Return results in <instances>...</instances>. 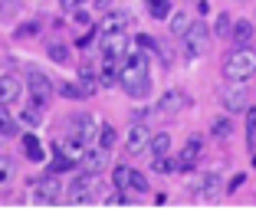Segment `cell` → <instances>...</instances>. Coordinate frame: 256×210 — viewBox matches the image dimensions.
<instances>
[{
    "instance_id": "cell-30",
    "label": "cell",
    "mask_w": 256,
    "mask_h": 210,
    "mask_svg": "<svg viewBox=\"0 0 256 210\" xmlns=\"http://www.w3.org/2000/svg\"><path fill=\"white\" fill-rule=\"evenodd\" d=\"M50 60L60 62V66H69V50L62 43H53V46H50Z\"/></svg>"
},
{
    "instance_id": "cell-9",
    "label": "cell",
    "mask_w": 256,
    "mask_h": 210,
    "mask_svg": "<svg viewBox=\"0 0 256 210\" xmlns=\"http://www.w3.org/2000/svg\"><path fill=\"white\" fill-rule=\"evenodd\" d=\"M79 168L89 174H102L108 168V151L106 148H86L82 158H79Z\"/></svg>"
},
{
    "instance_id": "cell-11",
    "label": "cell",
    "mask_w": 256,
    "mask_h": 210,
    "mask_svg": "<svg viewBox=\"0 0 256 210\" xmlns=\"http://www.w3.org/2000/svg\"><path fill=\"white\" fill-rule=\"evenodd\" d=\"M132 14L128 10H108V14H102V20H98L96 30L98 33H112V30H125V26H132Z\"/></svg>"
},
{
    "instance_id": "cell-37",
    "label": "cell",
    "mask_w": 256,
    "mask_h": 210,
    "mask_svg": "<svg viewBox=\"0 0 256 210\" xmlns=\"http://www.w3.org/2000/svg\"><path fill=\"white\" fill-rule=\"evenodd\" d=\"M135 43L142 46V50H158V43H154V40H151L148 33H138V36H135Z\"/></svg>"
},
{
    "instance_id": "cell-28",
    "label": "cell",
    "mask_w": 256,
    "mask_h": 210,
    "mask_svg": "<svg viewBox=\"0 0 256 210\" xmlns=\"http://www.w3.org/2000/svg\"><path fill=\"white\" fill-rule=\"evenodd\" d=\"M20 122L26 128H36L40 122H43V108H36V105L30 102V108H23V112H20Z\"/></svg>"
},
{
    "instance_id": "cell-1",
    "label": "cell",
    "mask_w": 256,
    "mask_h": 210,
    "mask_svg": "<svg viewBox=\"0 0 256 210\" xmlns=\"http://www.w3.org/2000/svg\"><path fill=\"white\" fill-rule=\"evenodd\" d=\"M118 86L128 92L132 98H144L151 92V72H148V52H135L128 50L122 56L118 66Z\"/></svg>"
},
{
    "instance_id": "cell-31",
    "label": "cell",
    "mask_w": 256,
    "mask_h": 210,
    "mask_svg": "<svg viewBox=\"0 0 256 210\" xmlns=\"http://www.w3.org/2000/svg\"><path fill=\"white\" fill-rule=\"evenodd\" d=\"M188 30V14H171V33H178V36H181V33Z\"/></svg>"
},
{
    "instance_id": "cell-22",
    "label": "cell",
    "mask_w": 256,
    "mask_h": 210,
    "mask_svg": "<svg viewBox=\"0 0 256 210\" xmlns=\"http://www.w3.org/2000/svg\"><path fill=\"white\" fill-rule=\"evenodd\" d=\"M125 188H132L135 194H148V178H144L142 171H135V168H128V180Z\"/></svg>"
},
{
    "instance_id": "cell-7",
    "label": "cell",
    "mask_w": 256,
    "mask_h": 210,
    "mask_svg": "<svg viewBox=\"0 0 256 210\" xmlns=\"http://www.w3.org/2000/svg\"><path fill=\"white\" fill-rule=\"evenodd\" d=\"M33 184H36V204H60L62 200V188L66 184H60L56 174H46L43 180H33Z\"/></svg>"
},
{
    "instance_id": "cell-34",
    "label": "cell",
    "mask_w": 256,
    "mask_h": 210,
    "mask_svg": "<svg viewBox=\"0 0 256 210\" xmlns=\"http://www.w3.org/2000/svg\"><path fill=\"white\" fill-rule=\"evenodd\" d=\"M72 23L79 26V30H89V26H92V16L86 14L82 7H79V10H72Z\"/></svg>"
},
{
    "instance_id": "cell-32",
    "label": "cell",
    "mask_w": 256,
    "mask_h": 210,
    "mask_svg": "<svg viewBox=\"0 0 256 210\" xmlns=\"http://www.w3.org/2000/svg\"><path fill=\"white\" fill-rule=\"evenodd\" d=\"M230 128H234V125H230V118H217V122H214V128H210V135L214 138H226V135H230Z\"/></svg>"
},
{
    "instance_id": "cell-40",
    "label": "cell",
    "mask_w": 256,
    "mask_h": 210,
    "mask_svg": "<svg viewBox=\"0 0 256 210\" xmlns=\"http://www.w3.org/2000/svg\"><path fill=\"white\" fill-rule=\"evenodd\" d=\"M33 33H36V23H23V26L14 33V36H16V40H23V36H33Z\"/></svg>"
},
{
    "instance_id": "cell-3",
    "label": "cell",
    "mask_w": 256,
    "mask_h": 210,
    "mask_svg": "<svg viewBox=\"0 0 256 210\" xmlns=\"http://www.w3.org/2000/svg\"><path fill=\"white\" fill-rule=\"evenodd\" d=\"M181 46H184V56L188 60H200L204 52H207V46H210V26L204 20L188 23V30L181 33Z\"/></svg>"
},
{
    "instance_id": "cell-41",
    "label": "cell",
    "mask_w": 256,
    "mask_h": 210,
    "mask_svg": "<svg viewBox=\"0 0 256 210\" xmlns=\"http://www.w3.org/2000/svg\"><path fill=\"white\" fill-rule=\"evenodd\" d=\"M243 180H246V174H234V178H230V184H226V190H230V194H234V190L240 188Z\"/></svg>"
},
{
    "instance_id": "cell-26",
    "label": "cell",
    "mask_w": 256,
    "mask_h": 210,
    "mask_svg": "<svg viewBox=\"0 0 256 210\" xmlns=\"http://www.w3.org/2000/svg\"><path fill=\"white\" fill-rule=\"evenodd\" d=\"M16 135V122L10 118L7 105H0V138H14Z\"/></svg>"
},
{
    "instance_id": "cell-8",
    "label": "cell",
    "mask_w": 256,
    "mask_h": 210,
    "mask_svg": "<svg viewBox=\"0 0 256 210\" xmlns=\"http://www.w3.org/2000/svg\"><path fill=\"white\" fill-rule=\"evenodd\" d=\"M69 135H76L79 142H96V135H98V122L92 118V115H72L69 118Z\"/></svg>"
},
{
    "instance_id": "cell-20",
    "label": "cell",
    "mask_w": 256,
    "mask_h": 210,
    "mask_svg": "<svg viewBox=\"0 0 256 210\" xmlns=\"http://www.w3.org/2000/svg\"><path fill=\"white\" fill-rule=\"evenodd\" d=\"M148 151H151V158L154 154H171V135L168 132H151V144H148Z\"/></svg>"
},
{
    "instance_id": "cell-25",
    "label": "cell",
    "mask_w": 256,
    "mask_h": 210,
    "mask_svg": "<svg viewBox=\"0 0 256 210\" xmlns=\"http://www.w3.org/2000/svg\"><path fill=\"white\" fill-rule=\"evenodd\" d=\"M151 168L158 174H171V171H178V161H174L171 154H154L151 158Z\"/></svg>"
},
{
    "instance_id": "cell-17",
    "label": "cell",
    "mask_w": 256,
    "mask_h": 210,
    "mask_svg": "<svg viewBox=\"0 0 256 210\" xmlns=\"http://www.w3.org/2000/svg\"><path fill=\"white\" fill-rule=\"evenodd\" d=\"M23 154H26V161H33V164L46 161V148L40 144V138L33 135V132H23Z\"/></svg>"
},
{
    "instance_id": "cell-4",
    "label": "cell",
    "mask_w": 256,
    "mask_h": 210,
    "mask_svg": "<svg viewBox=\"0 0 256 210\" xmlns=\"http://www.w3.org/2000/svg\"><path fill=\"white\" fill-rule=\"evenodd\" d=\"M96 188H98V174H89L79 168V174L66 184L62 200L66 204H89V200H96Z\"/></svg>"
},
{
    "instance_id": "cell-39",
    "label": "cell",
    "mask_w": 256,
    "mask_h": 210,
    "mask_svg": "<svg viewBox=\"0 0 256 210\" xmlns=\"http://www.w3.org/2000/svg\"><path fill=\"white\" fill-rule=\"evenodd\" d=\"M62 96H66V98H79V96H82V89H79V82H66V86H62Z\"/></svg>"
},
{
    "instance_id": "cell-21",
    "label": "cell",
    "mask_w": 256,
    "mask_h": 210,
    "mask_svg": "<svg viewBox=\"0 0 256 210\" xmlns=\"http://www.w3.org/2000/svg\"><path fill=\"white\" fill-rule=\"evenodd\" d=\"M79 168V161H72L69 154H62V151H56L53 164H50V174H66V171H76Z\"/></svg>"
},
{
    "instance_id": "cell-27",
    "label": "cell",
    "mask_w": 256,
    "mask_h": 210,
    "mask_svg": "<svg viewBox=\"0 0 256 210\" xmlns=\"http://www.w3.org/2000/svg\"><path fill=\"white\" fill-rule=\"evenodd\" d=\"M14 178H16V164H14V158L0 154V188H4V184H10Z\"/></svg>"
},
{
    "instance_id": "cell-19",
    "label": "cell",
    "mask_w": 256,
    "mask_h": 210,
    "mask_svg": "<svg viewBox=\"0 0 256 210\" xmlns=\"http://www.w3.org/2000/svg\"><path fill=\"white\" fill-rule=\"evenodd\" d=\"M217 190H220V174L217 171H207L200 180H197V197H217Z\"/></svg>"
},
{
    "instance_id": "cell-2",
    "label": "cell",
    "mask_w": 256,
    "mask_h": 210,
    "mask_svg": "<svg viewBox=\"0 0 256 210\" xmlns=\"http://www.w3.org/2000/svg\"><path fill=\"white\" fill-rule=\"evenodd\" d=\"M253 76H256V50H250V46H236V50L226 52V60H224V79L243 86L246 79H253Z\"/></svg>"
},
{
    "instance_id": "cell-43",
    "label": "cell",
    "mask_w": 256,
    "mask_h": 210,
    "mask_svg": "<svg viewBox=\"0 0 256 210\" xmlns=\"http://www.w3.org/2000/svg\"><path fill=\"white\" fill-rule=\"evenodd\" d=\"M96 4H98V7H108V4H112V0H96Z\"/></svg>"
},
{
    "instance_id": "cell-6",
    "label": "cell",
    "mask_w": 256,
    "mask_h": 210,
    "mask_svg": "<svg viewBox=\"0 0 256 210\" xmlns=\"http://www.w3.org/2000/svg\"><path fill=\"white\" fill-rule=\"evenodd\" d=\"M135 46V40L128 36L125 30H112V33H98V52L102 56H112V60H122L128 50Z\"/></svg>"
},
{
    "instance_id": "cell-16",
    "label": "cell",
    "mask_w": 256,
    "mask_h": 210,
    "mask_svg": "<svg viewBox=\"0 0 256 210\" xmlns=\"http://www.w3.org/2000/svg\"><path fill=\"white\" fill-rule=\"evenodd\" d=\"M220 102H224L226 112H234V115H240V112H246V108H250V105H246L250 98H246V92H243V89H224Z\"/></svg>"
},
{
    "instance_id": "cell-29",
    "label": "cell",
    "mask_w": 256,
    "mask_h": 210,
    "mask_svg": "<svg viewBox=\"0 0 256 210\" xmlns=\"http://www.w3.org/2000/svg\"><path fill=\"white\" fill-rule=\"evenodd\" d=\"M115 138H118V135H115V128L112 125H98V135H96V144H98V148H112V144H115Z\"/></svg>"
},
{
    "instance_id": "cell-23",
    "label": "cell",
    "mask_w": 256,
    "mask_h": 210,
    "mask_svg": "<svg viewBox=\"0 0 256 210\" xmlns=\"http://www.w3.org/2000/svg\"><path fill=\"white\" fill-rule=\"evenodd\" d=\"M230 36H234L240 46H246L250 36H253V23H250V20H236V23H234V30H230Z\"/></svg>"
},
{
    "instance_id": "cell-12",
    "label": "cell",
    "mask_w": 256,
    "mask_h": 210,
    "mask_svg": "<svg viewBox=\"0 0 256 210\" xmlns=\"http://www.w3.org/2000/svg\"><path fill=\"white\" fill-rule=\"evenodd\" d=\"M23 98V82L16 79V76L4 72L0 76V105H14Z\"/></svg>"
},
{
    "instance_id": "cell-10",
    "label": "cell",
    "mask_w": 256,
    "mask_h": 210,
    "mask_svg": "<svg viewBox=\"0 0 256 210\" xmlns=\"http://www.w3.org/2000/svg\"><path fill=\"white\" fill-rule=\"evenodd\" d=\"M200 148H204L200 135L188 138V142H184V148H181V154L174 158V161H178V171H190V168L197 164V158H200Z\"/></svg>"
},
{
    "instance_id": "cell-14",
    "label": "cell",
    "mask_w": 256,
    "mask_h": 210,
    "mask_svg": "<svg viewBox=\"0 0 256 210\" xmlns=\"http://www.w3.org/2000/svg\"><path fill=\"white\" fill-rule=\"evenodd\" d=\"M151 144V132L144 125H132L128 128V154H144Z\"/></svg>"
},
{
    "instance_id": "cell-36",
    "label": "cell",
    "mask_w": 256,
    "mask_h": 210,
    "mask_svg": "<svg viewBox=\"0 0 256 210\" xmlns=\"http://www.w3.org/2000/svg\"><path fill=\"white\" fill-rule=\"evenodd\" d=\"M230 30H234L230 16H226V14H220V16H217V33H220V36H230Z\"/></svg>"
},
{
    "instance_id": "cell-42",
    "label": "cell",
    "mask_w": 256,
    "mask_h": 210,
    "mask_svg": "<svg viewBox=\"0 0 256 210\" xmlns=\"http://www.w3.org/2000/svg\"><path fill=\"white\" fill-rule=\"evenodd\" d=\"M14 10H16V4H0V14H4V16H10Z\"/></svg>"
},
{
    "instance_id": "cell-13",
    "label": "cell",
    "mask_w": 256,
    "mask_h": 210,
    "mask_svg": "<svg viewBox=\"0 0 256 210\" xmlns=\"http://www.w3.org/2000/svg\"><path fill=\"white\" fill-rule=\"evenodd\" d=\"M188 102H190V98L184 96L181 89H168L164 96L158 98V112H164V115H178V112H181V108H184Z\"/></svg>"
},
{
    "instance_id": "cell-33",
    "label": "cell",
    "mask_w": 256,
    "mask_h": 210,
    "mask_svg": "<svg viewBox=\"0 0 256 210\" xmlns=\"http://www.w3.org/2000/svg\"><path fill=\"white\" fill-rule=\"evenodd\" d=\"M125 180H128V164H118V168L112 171V184H115L118 190H125Z\"/></svg>"
},
{
    "instance_id": "cell-18",
    "label": "cell",
    "mask_w": 256,
    "mask_h": 210,
    "mask_svg": "<svg viewBox=\"0 0 256 210\" xmlns=\"http://www.w3.org/2000/svg\"><path fill=\"white\" fill-rule=\"evenodd\" d=\"M79 89H82V96H96L98 89V72L92 62H82L79 66Z\"/></svg>"
},
{
    "instance_id": "cell-35",
    "label": "cell",
    "mask_w": 256,
    "mask_h": 210,
    "mask_svg": "<svg viewBox=\"0 0 256 210\" xmlns=\"http://www.w3.org/2000/svg\"><path fill=\"white\" fill-rule=\"evenodd\" d=\"M246 142H256V108H246Z\"/></svg>"
},
{
    "instance_id": "cell-24",
    "label": "cell",
    "mask_w": 256,
    "mask_h": 210,
    "mask_svg": "<svg viewBox=\"0 0 256 210\" xmlns=\"http://www.w3.org/2000/svg\"><path fill=\"white\" fill-rule=\"evenodd\" d=\"M144 7H148V14L154 16V20L171 16V0H144Z\"/></svg>"
},
{
    "instance_id": "cell-38",
    "label": "cell",
    "mask_w": 256,
    "mask_h": 210,
    "mask_svg": "<svg viewBox=\"0 0 256 210\" xmlns=\"http://www.w3.org/2000/svg\"><path fill=\"white\" fill-rule=\"evenodd\" d=\"M89 0H60V7L66 10V14H72V10H79V7H86Z\"/></svg>"
},
{
    "instance_id": "cell-15",
    "label": "cell",
    "mask_w": 256,
    "mask_h": 210,
    "mask_svg": "<svg viewBox=\"0 0 256 210\" xmlns=\"http://www.w3.org/2000/svg\"><path fill=\"white\" fill-rule=\"evenodd\" d=\"M118 66H122V60L102 56V69H98V86H102V89H112V86H118Z\"/></svg>"
},
{
    "instance_id": "cell-5",
    "label": "cell",
    "mask_w": 256,
    "mask_h": 210,
    "mask_svg": "<svg viewBox=\"0 0 256 210\" xmlns=\"http://www.w3.org/2000/svg\"><path fill=\"white\" fill-rule=\"evenodd\" d=\"M23 89L30 92V102L36 105V108H46V102H50V96H53L50 76L40 72V69H26V82H23Z\"/></svg>"
}]
</instances>
